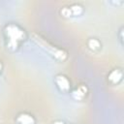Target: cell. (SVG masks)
Here are the masks:
<instances>
[{
  "mask_svg": "<svg viewBox=\"0 0 124 124\" xmlns=\"http://www.w3.org/2000/svg\"><path fill=\"white\" fill-rule=\"evenodd\" d=\"M86 94V88L84 86H79L73 92V97L77 100H81Z\"/></svg>",
  "mask_w": 124,
  "mask_h": 124,
  "instance_id": "cell-8",
  "label": "cell"
},
{
  "mask_svg": "<svg viewBox=\"0 0 124 124\" xmlns=\"http://www.w3.org/2000/svg\"><path fill=\"white\" fill-rule=\"evenodd\" d=\"M123 78V72L120 68L112 69L108 75V80L111 84H118Z\"/></svg>",
  "mask_w": 124,
  "mask_h": 124,
  "instance_id": "cell-4",
  "label": "cell"
},
{
  "mask_svg": "<svg viewBox=\"0 0 124 124\" xmlns=\"http://www.w3.org/2000/svg\"><path fill=\"white\" fill-rule=\"evenodd\" d=\"M2 68H3V65H2V63H1V61H0V73H1V71H2Z\"/></svg>",
  "mask_w": 124,
  "mask_h": 124,
  "instance_id": "cell-10",
  "label": "cell"
},
{
  "mask_svg": "<svg viewBox=\"0 0 124 124\" xmlns=\"http://www.w3.org/2000/svg\"><path fill=\"white\" fill-rule=\"evenodd\" d=\"M54 83L58 90L62 93H68L71 89V81L65 75H56L54 77Z\"/></svg>",
  "mask_w": 124,
  "mask_h": 124,
  "instance_id": "cell-3",
  "label": "cell"
},
{
  "mask_svg": "<svg viewBox=\"0 0 124 124\" xmlns=\"http://www.w3.org/2000/svg\"><path fill=\"white\" fill-rule=\"evenodd\" d=\"M122 33H123V27H120L119 31H118V36H119V40L122 44V41H123V36H122Z\"/></svg>",
  "mask_w": 124,
  "mask_h": 124,
  "instance_id": "cell-9",
  "label": "cell"
},
{
  "mask_svg": "<svg viewBox=\"0 0 124 124\" xmlns=\"http://www.w3.org/2000/svg\"><path fill=\"white\" fill-rule=\"evenodd\" d=\"M6 46L10 51H16L26 39L25 30L16 23L10 22L3 29Z\"/></svg>",
  "mask_w": 124,
  "mask_h": 124,
  "instance_id": "cell-1",
  "label": "cell"
},
{
  "mask_svg": "<svg viewBox=\"0 0 124 124\" xmlns=\"http://www.w3.org/2000/svg\"><path fill=\"white\" fill-rule=\"evenodd\" d=\"M68 8L70 10L71 16H78L82 15V13H83V7L78 3H74L70 6H68Z\"/></svg>",
  "mask_w": 124,
  "mask_h": 124,
  "instance_id": "cell-6",
  "label": "cell"
},
{
  "mask_svg": "<svg viewBox=\"0 0 124 124\" xmlns=\"http://www.w3.org/2000/svg\"><path fill=\"white\" fill-rule=\"evenodd\" d=\"M61 124H63V123H61Z\"/></svg>",
  "mask_w": 124,
  "mask_h": 124,
  "instance_id": "cell-11",
  "label": "cell"
},
{
  "mask_svg": "<svg viewBox=\"0 0 124 124\" xmlns=\"http://www.w3.org/2000/svg\"><path fill=\"white\" fill-rule=\"evenodd\" d=\"M87 46H88L91 50L97 51V50H99V49L101 48L102 44H101V42H100L98 39H96V38H90V39L87 41Z\"/></svg>",
  "mask_w": 124,
  "mask_h": 124,
  "instance_id": "cell-7",
  "label": "cell"
},
{
  "mask_svg": "<svg viewBox=\"0 0 124 124\" xmlns=\"http://www.w3.org/2000/svg\"><path fill=\"white\" fill-rule=\"evenodd\" d=\"M17 124H36L35 117L28 112H20L16 117Z\"/></svg>",
  "mask_w": 124,
  "mask_h": 124,
  "instance_id": "cell-5",
  "label": "cell"
},
{
  "mask_svg": "<svg viewBox=\"0 0 124 124\" xmlns=\"http://www.w3.org/2000/svg\"><path fill=\"white\" fill-rule=\"evenodd\" d=\"M31 38L33 40V42L39 46L44 51H46L48 55H50L51 57L55 58L58 61H64L67 59L68 53L65 49L49 43L48 41H46L45 38H43L41 35H39L38 33H32L31 34Z\"/></svg>",
  "mask_w": 124,
  "mask_h": 124,
  "instance_id": "cell-2",
  "label": "cell"
}]
</instances>
